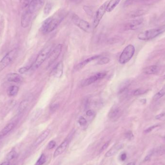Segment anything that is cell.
I'll return each mask as SVG.
<instances>
[{"mask_svg": "<svg viewBox=\"0 0 165 165\" xmlns=\"http://www.w3.org/2000/svg\"><path fill=\"white\" fill-rule=\"evenodd\" d=\"M31 0H21V6L23 8H26L28 6H29L30 3H31Z\"/></svg>", "mask_w": 165, "mask_h": 165, "instance_id": "obj_34", "label": "cell"}, {"mask_svg": "<svg viewBox=\"0 0 165 165\" xmlns=\"http://www.w3.org/2000/svg\"><path fill=\"white\" fill-rule=\"evenodd\" d=\"M42 109H37L34 112V113L32 114L31 116V119L32 121H35L38 118H39L40 116L42 114Z\"/></svg>", "mask_w": 165, "mask_h": 165, "instance_id": "obj_29", "label": "cell"}, {"mask_svg": "<svg viewBox=\"0 0 165 165\" xmlns=\"http://www.w3.org/2000/svg\"><path fill=\"white\" fill-rule=\"evenodd\" d=\"M17 49H14L7 54L0 62V70H3L12 63L17 56Z\"/></svg>", "mask_w": 165, "mask_h": 165, "instance_id": "obj_5", "label": "cell"}, {"mask_svg": "<svg viewBox=\"0 0 165 165\" xmlns=\"http://www.w3.org/2000/svg\"><path fill=\"white\" fill-rule=\"evenodd\" d=\"M135 51L134 46L132 45H129L124 48L119 57V62L122 64H126L129 62L134 55Z\"/></svg>", "mask_w": 165, "mask_h": 165, "instance_id": "obj_4", "label": "cell"}, {"mask_svg": "<svg viewBox=\"0 0 165 165\" xmlns=\"http://www.w3.org/2000/svg\"><path fill=\"white\" fill-rule=\"evenodd\" d=\"M50 132V130L48 129L46 130H45V131L43 132L40 135L39 137L36 140H35V142H34V146H37L39 145L40 143L46 139V138L48 137V136Z\"/></svg>", "mask_w": 165, "mask_h": 165, "instance_id": "obj_17", "label": "cell"}, {"mask_svg": "<svg viewBox=\"0 0 165 165\" xmlns=\"http://www.w3.org/2000/svg\"><path fill=\"white\" fill-rule=\"evenodd\" d=\"M63 73V64L62 62H59L52 72V75L56 78H60Z\"/></svg>", "mask_w": 165, "mask_h": 165, "instance_id": "obj_14", "label": "cell"}, {"mask_svg": "<svg viewBox=\"0 0 165 165\" xmlns=\"http://www.w3.org/2000/svg\"><path fill=\"white\" fill-rule=\"evenodd\" d=\"M165 95V85L162 88L155 94L153 97L154 101H157L159 100L161 98H162Z\"/></svg>", "mask_w": 165, "mask_h": 165, "instance_id": "obj_25", "label": "cell"}, {"mask_svg": "<svg viewBox=\"0 0 165 165\" xmlns=\"http://www.w3.org/2000/svg\"><path fill=\"white\" fill-rule=\"evenodd\" d=\"M53 47L52 45H49L44 48L42 50L37 57L35 62L34 63L33 68L34 69H37L43 63V62L48 57Z\"/></svg>", "mask_w": 165, "mask_h": 165, "instance_id": "obj_3", "label": "cell"}, {"mask_svg": "<svg viewBox=\"0 0 165 165\" xmlns=\"http://www.w3.org/2000/svg\"><path fill=\"white\" fill-rule=\"evenodd\" d=\"M164 139H165V136H164Z\"/></svg>", "mask_w": 165, "mask_h": 165, "instance_id": "obj_51", "label": "cell"}, {"mask_svg": "<svg viewBox=\"0 0 165 165\" xmlns=\"http://www.w3.org/2000/svg\"><path fill=\"white\" fill-rule=\"evenodd\" d=\"M73 22L79 28L86 32H90L91 30V25L87 21L79 18L77 16L74 15L73 17Z\"/></svg>", "mask_w": 165, "mask_h": 165, "instance_id": "obj_6", "label": "cell"}, {"mask_svg": "<svg viewBox=\"0 0 165 165\" xmlns=\"http://www.w3.org/2000/svg\"><path fill=\"white\" fill-rule=\"evenodd\" d=\"M80 0H70V1L72 2H78Z\"/></svg>", "mask_w": 165, "mask_h": 165, "instance_id": "obj_49", "label": "cell"}, {"mask_svg": "<svg viewBox=\"0 0 165 165\" xmlns=\"http://www.w3.org/2000/svg\"><path fill=\"white\" fill-rule=\"evenodd\" d=\"M158 125H154V126H150V127H149L148 128V129H146L144 131V132L146 133H148L149 132H151L154 129H155V128H157V126H158Z\"/></svg>", "mask_w": 165, "mask_h": 165, "instance_id": "obj_39", "label": "cell"}, {"mask_svg": "<svg viewBox=\"0 0 165 165\" xmlns=\"http://www.w3.org/2000/svg\"><path fill=\"white\" fill-rule=\"evenodd\" d=\"M100 57H101L100 55L93 56L91 58H89L88 59L84 60L83 62H82L81 63H79L77 65L76 67H74V70L76 71H79V70H81L86 65L88 64L89 62H92L93 60H96V59H98Z\"/></svg>", "mask_w": 165, "mask_h": 165, "instance_id": "obj_15", "label": "cell"}, {"mask_svg": "<svg viewBox=\"0 0 165 165\" xmlns=\"http://www.w3.org/2000/svg\"><path fill=\"white\" fill-rule=\"evenodd\" d=\"M165 31V27L150 29L140 32L138 35V38L140 40H149L158 36Z\"/></svg>", "mask_w": 165, "mask_h": 165, "instance_id": "obj_2", "label": "cell"}, {"mask_svg": "<svg viewBox=\"0 0 165 165\" xmlns=\"http://www.w3.org/2000/svg\"><path fill=\"white\" fill-rule=\"evenodd\" d=\"M107 4V2L104 3L96 11L93 21V26L94 28H96L98 26L102 18L103 17L104 15L106 13Z\"/></svg>", "mask_w": 165, "mask_h": 165, "instance_id": "obj_7", "label": "cell"}, {"mask_svg": "<svg viewBox=\"0 0 165 165\" xmlns=\"http://www.w3.org/2000/svg\"><path fill=\"white\" fill-rule=\"evenodd\" d=\"M164 79H165V75L164 76Z\"/></svg>", "mask_w": 165, "mask_h": 165, "instance_id": "obj_50", "label": "cell"}, {"mask_svg": "<svg viewBox=\"0 0 165 165\" xmlns=\"http://www.w3.org/2000/svg\"><path fill=\"white\" fill-rule=\"evenodd\" d=\"M135 0H126L125 3H124V6H130V4H131L132 3H133V2Z\"/></svg>", "mask_w": 165, "mask_h": 165, "instance_id": "obj_41", "label": "cell"}, {"mask_svg": "<svg viewBox=\"0 0 165 165\" xmlns=\"http://www.w3.org/2000/svg\"><path fill=\"white\" fill-rule=\"evenodd\" d=\"M63 20V17H49L43 23L42 31L43 33L47 34L54 31Z\"/></svg>", "mask_w": 165, "mask_h": 165, "instance_id": "obj_1", "label": "cell"}, {"mask_svg": "<svg viewBox=\"0 0 165 165\" xmlns=\"http://www.w3.org/2000/svg\"><path fill=\"white\" fill-rule=\"evenodd\" d=\"M52 9V6L51 3H48L45 6L44 8V14L45 15H48V14L50 13Z\"/></svg>", "mask_w": 165, "mask_h": 165, "instance_id": "obj_30", "label": "cell"}, {"mask_svg": "<svg viewBox=\"0 0 165 165\" xmlns=\"http://www.w3.org/2000/svg\"><path fill=\"white\" fill-rule=\"evenodd\" d=\"M56 145V142H55L54 140H51L49 143H48V148L49 150L52 149L54 148Z\"/></svg>", "mask_w": 165, "mask_h": 165, "instance_id": "obj_37", "label": "cell"}, {"mask_svg": "<svg viewBox=\"0 0 165 165\" xmlns=\"http://www.w3.org/2000/svg\"><path fill=\"white\" fill-rule=\"evenodd\" d=\"M121 115V110L117 106L114 105L112 107L109 112V117L112 120L115 121Z\"/></svg>", "mask_w": 165, "mask_h": 165, "instance_id": "obj_13", "label": "cell"}, {"mask_svg": "<svg viewBox=\"0 0 165 165\" xmlns=\"http://www.w3.org/2000/svg\"><path fill=\"white\" fill-rule=\"evenodd\" d=\"M106 76L105 73H98L94 76H92L86 79L82 83V87H87L88 86L95 82L98 81L101 79L103 78L104 77Z\"/></svg>", "mask_w": 165, "mask_h": 165, "instance_id": "obj_9", "label": "cell"}, {"mask_svg": "<svg viewBox=\"0 0 165 165\" xmlns=\"http://www.w3.org/2000/svg\"><path fill=\"white\" fill-rule=\"evenodd\" d=\"M59 106V105L58 104H54L53 105H52L51 107V110L52 111H55L57 109L58 107Z\"/></svg>", "mask_w": 165, "mask_h": 165, "instance_id": "obj_46", "label": "cell"}, {"mask_svg": "<svg viewBox=\"0 0 165 165\" xmlns=\"http://www.w3.org/2000/svg\"><path fill=\"white\" fill-rule=\"evenodd\" d=\"M121 0H110L109 2L107 3L106 6V12H111L117 6L120 2Z\"/></svg>", "mask_w": 165, "mask_h": 165, "instance_id": "obj_20", "label": "cell"}, {"mask_svg": "<svg viewBox=\"0 0 165 165\" xmlns=\"http://www.w3.org/2000/svg\"><path fill=\"white\" fill-rule=\"evenodd\" d=\"M44 0H31L28 7V11L31 14L38 11L43 6Z\"/></svg>", "mask_w": 165, "mask_h": 165, "instance_id": "obj_10", "label": "cell"}, {"mask_svg": "<svg viewBox=\"0 0 165 165\" xmlns=\"http://www.w3.org/2000/svg\"><path fill=\"white\" fill-rule=\"evenodd\" d=\"M19 88L18 87L15 86H13L10 87L8 89V95L11 97H14L17 95L18 92Z\"/></svg>", "mask_w": 165, "mask_h": 165, "instance_id": "obj_24", "label": "cell"}, {"mask_svg": "<svg viewBox=\"0 0 165 165\" xmlns=\"http://www.w3.org/2000/svg\"><path fill=\"white\" fill-rule=\"evenodd\" d=\"M127 165H135V164L133 162L129 163V164H128Z\"/></svg>", "mask_w": 165, "mask_h": 165, "instance_id": "obj_48", "label": "cell"}, {"mask_svg": "<svg viewBox=\"0 0 165 165\" xmlns=\"http://www.w3.org/2000/svg\"><path fill=\"white\" fill-rule=\"evenodd\" d=\"M31 18V14L27 10L22 14L21 20V25L23 28H27L30 25Z\"/></svg>", "mask_w": 165, "mask_h": 165, "instance_id": "obj_12", "label": "cell"}, {"mask_svg": "<svg viewBox=\"0 0 165 165\" xmlns=\"http://www.w3.org/2000/svg\"><path fill=\"white\" fill-rule=\"evenodd\" d=\"M165 116V112H163V113H161L159 115H157L156 116H155V119H161L162 118L164 117Z\"/></svg>", "mask_w": 165, "mask_h": 165, "instance_id": "obj_42", "label": "cell"}, {"mask_svg": "<svg viewBox=\"0 0 165 165\" xmlns=\"http://www.w3.org/2000/svg\"><path fill=\"white\" fill-rule=\"evenodd\" d=\"M159 68L156 65H152L145 68L143 72L146 74H155L159 72Z\"/></svg>", "mask_w": 165, "mask_h": 165, "instance_id": "obj_18", "label": "cell"}, {"mask_svg": "<svg viewBox=\"0 0 165 165\" xmlns=\"http://www.w3.org/2000/svg\"><path fill=\"white\" fill-rule=\"evenodd\" d=\"M94 114V112L92 110H88L87 112V115L88 116H92Z\"/></svg>", "mask_w": 165, "mask_h": 165, "instance_id": "obj_43", "label": "cell"}, {"mask_svg": "<svg viewBox=\"0 0 165 165\" xmlns=\"http://www.w3.org/2000/svg\"><path fill=\"white\" fill-rule=\"evenodd\" d=\"M126 137L129 140H132L134 138V136L131 131H129L126 133Z\"/></svg>", "mask_w": 165, "mask_h": 165, "instance_id": "obj_38", "label": "cell"}, {"mask_svg": "<svg viewBox=\"0 0 165 165\" xmlns=\"http://www.w3.org/2000/svg\"><path fill=\"white\" fill-rule=\"evenodd\" d=\"M15 126V124L14 123H10L4 127V128L0 132V138L5 136L9 132L11 131L13 129H14Z\"/></svg>", "mask_w": 165, "mask_h": 165, "instance_id": "obj_21", "label": "cell"}, {"mask_svg": "<svg viewBox=\"0 0 165 165\" xmlns=\"http://www.w3.org/2000/svg\"><path fill=\"white\" fill-rule=\"evenodd\" d=\"M29 70V68L27 67H22L20 68V70H18V72L20 74H23L26 72H27L28 70Z\"/></svg>", "mask_w": 165, "mask_h": 165, "instance_id": "obj_40", "label": "cell"}, {"mask_svg": "<svg viewBox=\"0 0 165 165\" xmlns=\"http://www.w3.org/2000/svg\"><path fill=\"white\" fill-rule=\"evenodd\" d=\"M84 9L85 12H86V13L88 16H92V10H91V9L89 7H88L87 6H84Z\"/></svg>", "mask_w": 165, "mask_h": 165, "instance_id": "obj_35", "label": "cell"}, {"mask_svg": "<svg viewBox=\"0 0 165 165\" xmlns=\"http://www.w3.org/2000/svg\"><path fill=\"white\" fill-rule=\"evenodd\" d=\"M145 13V11L144 10H139L137 11L132 12L130 14H129V16L130 17H139L140 16H142Z\"/></svg>", "mask_w": 165, "mask_h": 165, "instance_id": "obj_26", "label": "cell"}, {"mask_svg": "<svg viewBox=\"0 0 165 165\" xmlns=\"http://www.w3.org/2000/svg\"><path fill=\"white\" fill-rule=\"evenodd\" d=\"M143 20L142 18L137 20H131L126 23L125 27L128 30H136L140 28V26L143 24Z\"/></svg>", "mask_w": 165, "mask_h": 165, "instance_id": "obj_11", "label": "cell"}, {"mask_svg": "<svg viewBox=\"0 0 165 165\" xmlns=\"http://www.w3.org/2000/svg\"><path fill=\"white\" fill-rule=\"evenodd\" d=\"M122 144H118L115 145L110 150L107 152L106 154H105V157H109L115 155L122 148Z\"/></svg>", "mask_w": 165, "mask_h": 165, "instance_id": "obj_22", "label": "cell"}, {"mask_svg": "<svg viewBox=\"0 0 165 165\" xmlns=\"http://www.w3.org/2000/svg\"><path fill=\"white\" fill-rule=\"evenodd\" d=\"M62 45L59 44L54 48L53 50L51 52L50 54L48 57V66L52 64L59 58V56L62 52Z\"/></svg>", "mask_w": 165, "mask_h": 165, "instance_id": "obj_8", "label": "cell"}, {"mask_svg": "<svg viewBox=\"0 0 165 165\" xmlns=\"http://www.w3.org/2000/svg\"><path fill=\"white\" fill-rule=\"evenodd\" d=\"M17 154L16 151L15 150H12L7 154V157H6V159L8 161H10L16 158L17 157Z\"/></svg>", "mask_w": 165, "mask_h": 165, "instance_id": "obj_28", "label": "cell"}, {"mask_svg": "<svg viewBox=\"0 0 165 165\" xmlns=\"http://www.w3.org/2000/svg\"><path fill=\"white\" fill-rule=\"evenodd\" d=\"M108 145H109V143H105L103 145V146H102V148H101V152L103 151L104 150H105L108 147Z\"/></svg>", "mask_w": 165, "mask_h": 165, "instance_id": "obj_44", "label": "cell"}, {"mask_svg": "<svg viewBox=\"0 0 165 165\" xmlns=\"http://www.w3.org/2000/svg\"><path fill=\"white\" fill-rule=\"evenodd\" d=\"M78 122L81 126H85L87 123V120L83 117H80L79 119Z\"/></svg>", "mask_w": 165, "mask_h": 165, "instance_id": "obj_36", "label": "cell"}, {"mask_svg": "<svg viewBox=\"0 0 165 165\" xmlns=\"http://www.w3.org/2000/svg\"><path fill=\"white\" fill-rule=\"evenodd\" d=\"M148 90L143 89H137L133 91L132 94L134 96H138L144 94L147 92Z\"/></svg>", "mask_w": 165, "mask_h": 165, "instance_id": "obj_32", "label": "cell"}, {"mask_svg": "<svg viewBox=\"0 0 165 165\" xmlns=\"http://www.w3.org/2000/svg\"><path fill=\"white\" fill-rule=\"evenodd\" d=\"M46 158L44 154H42L39 158L37 160L35 165H43L46 161Z\"/></svg>", "mask_w": 165, "mask_h": 165, "instance_id": "obj_31", "label": "cell"}, {"mask_svg": "<svg viewBox=\"0 0 165 165\" xmlns=\"http://www.w3.org/2000/svg\"><path fill=\"white\" fill-rule=\"evenodd\" d=\"M68 144V140H65L64 141H63L62 144L56 148V151L54 152V157H56L60 155L65 150V149L67 147Z\"/></svg>", "mask_w": 165, "mask_h": 165, "instance_id": "obj_16", "label": "cell"}, {"mask_svg": "<svg viewBox=\"0 0 165 165\" xmlns=\"http://www.w3.org/2000/svg\"><path fill=\"white\" fill-rule=\"evenodd\" d=\"M126 154L125 153H123L121 155L120 159L122 161H125L126 159Z\"/></svg>", "mask_w": 165, "mask_h": 165, "instance_id": "obj_45", "label": "cell"}, {"mask_svg": "<svg viewBox=\"0 0 165 165\" xmlns=\"http://www.w3.org/2000/svg\"><path fill=\"white\" fill-rule=\"evenodd\" d=\"M10 165V162H9V161H6V162H4L2 163L0 165Z\"/></svg>", "mask_w": 165, "mask_h": 165, "instance_id": "obj_47", "label": "cell"}, {"mask_svg": "<svg viewBox=\"0 0 165 165\" xmlns=\"http://www.w3.org/2000/svg\"><path fill=\"white\" fill-rule=\"evenodd\" d=\"M22 79V78L21 76L17 73H15L9 74L7 76V79L9 82H14L16 83H20Z\"/></svg>", "mask_w": 165, "mask_h": 165, "instance_id": "obj_19", "label": "cell"}, {"mask_svg": "<svg viewBox=\"0 0 165 165\" xmlns=\"http://www.w3.org/2000/svg\"><path fill=\"white\" fill-rule=\"evenodd\" d=\"M110 62V59L108 58H107V57H102V58L99 59V60H98V62H97V64L98 65H101L106 64Z\"/></svg>", "mask_w": 165, "mask_h": 165, "instance_id": "obj_33", "label": "cell"}, {"mask_svg": "<svg viewBox=\"0 0 165 165\" xmlns=\"http://www.w3.org/2000/svg\"><path fill=\"white\" fill-rule=\"evenodd\" d=\"M29 102L28 100H24L21 102L18 107V112L20 114H21L25 111L29 105Z\"/></svg>", "mask_w": 165, "mask_h": 165, "instance_id": "obj_23", "label": "cell"}, {"mask_svg": "<svg viewBox=\"0 0 165 165\" xmlns=\"http://www.w3.org/2000/svg\"><path fill=\"white\" fill-rule=\"evenodd\" d=\"M129 85H130V82L129 81H126L123 82L121 84L119 89V93H122L124 92L128 89Z\"/></svg>", "mask_w": 165, "mask_h": 165, "instance_id": "obj_27", "label": "cell"}]
</instances>
